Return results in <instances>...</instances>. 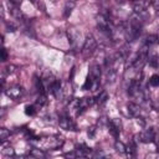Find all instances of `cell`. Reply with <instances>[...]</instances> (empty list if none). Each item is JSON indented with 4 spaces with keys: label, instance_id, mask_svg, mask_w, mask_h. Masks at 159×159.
Here are the masks:
<instances>
[{
    "label": "cell",
    "instance_id": "cell-36",
    "mask_svg": "<svg viewBox=\"0 0 159 159\" xmlns=\"http://www.w3.org/2000/svg\"><path fill=\"white\" fill-rule=\"evenodd\" d=\"M130 1H137V0H130Z\"/></svg>",
    "mask_w": 159,
    "mask_h": 159
},
{
    "label": "cell",
    "instance_id": "cell-12",
    "mask_svg": "<svg viewBox=\"0 0 159 159\" xmlns=\"http://www.w3.org/2000/svg\"><path fill=\"white\" fill-rule=\"evenodd\" d=\"M1 148H2V149H1V153H2L5 157H14V154H15V150L12 149V147H10V145H7V147L2 145Z\"/></svg>",
    "mask_w": 159,
    "mask_h": 159
},
{
    "label": "cell",
    "instance_id": "cell-2",
    "mask_svg": "<svg viewBox=\"0 0 159 159\" xmlns=\"http://www.w3.org/2000/svg\"><path fill=\"white\" fill-rule=\"evenodd\" d=\"M97 48V41L96 39L93 37V35H88L84 40V43L82 46V53L84 56H88V55H92Z\"/></svg>",
    "mask_w": 159,
    "mask_h": 159
},
{
    "label": "cell",
    "instance_id": "cell-26",
    "mask_svg": "<svg viewBox=\"0 0 159 159\" xmlns=\"http://www.w3.org/2000/svg\"><path fill=\"white\" fill-rule=\"evenodd\" d=\"M6 27H7V31H11V32H14L15 30H16V27L14 26V25H11V24H6Z\"/></svg>",
    "mask_w": 159,
    "mask_h": 159
},
{
    "label": "cell",
    "instance_id": "cell-24",
    "mask_svg": "<svg viewBox=\"0 0 159 159\" xmlns=\"http://www.w3.org/2000/svg\"><path fill=\"white\" fill-rule=\"evenodd\" d=\"M149 63H150L153 67H158V60H157V57H155V56L150 57V58H149Z\"/></svg>",
    "mask_w": 159,
    "mask_h": 159
},
{
    "label": "cell",
    "instance_id": "cell-32",
    "mask_svg": "<svg viewBox=\"0 0 159 159\" xmlns=\"http://www.w3.org/2000/svg\"><path fill=\"white\" fill-rule=\"evenodd\" d=\"M12 1L16 2V4H20V2H21V0H12Z\"/></svg>",
    "mask_w": 159,
    "mask_h": 159
},
{
    "label": "cell",
    "instance_id": "cell-16",
    "mask_svg": "<svg viewBox=\"0 0 159 159\" xmlns=\"http://www.w3.org/2000/svg\"><path fill=\"white\" fill-rule=\"evenodd\" d=\"M46 103H47V97H46L43 93H40V96H39L37 99H36V104L40 106V107H42V106H45Z\"/></svg>",
    "mask_w": 159,
    "mask_h": 159
},
{
    "label": "cell",
    "instance_id": "cell-29",
    "mask_svg": "<svg viewBox=\"0 0 159 159\" xmlns=\"http://www.w3.org/2000/svg\"><path fill=\"white\" fill-rule=\"evenodd\" d=\"M154 142H155L157 149H158V152H159V134H158V135H155V138H154Z\"/></svg>",
    "mask_w": 159,
    "mask_h": 159
},
{
    "label": "cell",
    "instance_id": "cell-27",
    "mask_svg": "<svg viewBox=\"0 0 159 159\" xmlns=\"http://www.w3.org/2000/svg\"><path fill=\"white\" fill-rule=\"evenodd\" d=\"M94 132H96V128H94V127H91V128L88 129V135L92 138V137L94 135Z\"/></svg>",
    "mask_w": 159,
    "mask_h": 159
},
{
    "label": "cell",
    "instance_id": "cell-17",
    "mask_svg": "<svg viewBox=\"0 0 159 159\" xmlns=\"http://www.w3.org/2000/svg\"><path fill=\"white\" fill-rule=\"evenodd\" d=\"M10 135V132L6 129V128H1L0 129V140L1 142H5Z\"/></svg>",
    "mask_w": 159,
    "mask_h": 159
},
{
    "label": "cell",
    "instance_id": "cell-9",
    "mask_svg": "<svg viewBox=\"0 0 159 159\" xmlns=\"http://www.w3.org/2000/svg\"><path fill=\"white\" fill-rule=\"evenodd\" d=\"M127 108H128L129 114L133 116V117H137V116L140 113V107H139L138 104H135V103H128Z\"/></svg>",
    "mask_w": 159,
    "mask_h": 159
},
{
    "label": "cell",
    "instance_id": "cell-28",
    "mask_svg": "<svg viewBox=\"0 0 159 159\" xmlns=\"http://www.w3.org/2000/svg\"><path fill=\"white\" fill-rule=\"evenodd\" d=\"M153 5H154V9H155V11H157V14L159 15V0H157V1H154V2H153Z\"/></svg>",
    "mask_w": 159,
    "mask_h": 159
},
{
    "label": "cell",
    "instance_id": "cell-25",
    "mask_svg": "<svg viewBox=\"0 0 159 159\" xmlns=\"http://www.w3.org/2000/svg\"><path fill=\"white\" fill-rule=\"evenodd\" d=\"M6 60H7V52H6V50L2 47V48H1V61L5 62Z\"/></svg>",
    "mask_w": 159,
    "mask_h": 159
},
{
    "label": "cell",
    "instance_id": "cell-30",
    "mask_svg": "<svg viewBox=\"0 0 159 159\" xmlns=\"http://www.w3.org/2000/svg\"><path fill=\"white\" fill-rule=\"evenodd\" d=\"M29 1H30L32 5H35L36 7H39V0H29Z\"/></svg>",
    "mask_w": 159,
    "mask_h": 159
},
{
    "label": "cell",
    "instance_id": "cell-5",
    "mask_svg": "<svg viewBox=\"0 0 159 159\" xmlns=\"http://www.w3.org/2000/svg\"><path fill=\"white\" fill-rule=\"evenodd\" d=\"M9 9H10L11 15H12L17 21H24V15H22V12H21V10L19 9V6H17L16 2H14L12 0H10V1H9Z\"/></svg>",
    "mask_w": 159,
    "mask_h": 159
},
{
    "label": "cell",
    "instance_id": "cell-14",
    "mask_svg": "<svg viewBox=\"0 0 159 159\" xmlns=\"http://www.w3.org/2000/svg\"><path fill=\"white\" fill-rule=\"evenodd\" d=\"M107 99H108V94H107V92H106V91H102V92L98 94L96 102L99 103V104H104V103L107 102Z\"/></svg>",
    "mask_w": 159,
    "mask_h": 159
},
{
    "label": "cell",
    "instance_id": "cell-31",
    "mask_svg": "<svg viewBox=\"0 0 159 159\" xmlns=\"http://www.w3.org/2000/svg\"><path fill=\"white\" fill-rule=\"evenodd\" d=\"M127 0H117V2H119V4H124Z\"/></svg>",
    "mask_w": 159,
    "mask_h": 159
},
{
    "label": "cell",
    "instance_id": "cell-11",
    "mask_svg": "<svg viewBox=\"0 0 159 159\" xmlns=\"http://www.w3.org/2000/svg\"><path fill=\"white\" fill-rule=\"evenodd\" d=\"M91 76H92L94 80L98 81V78H99V76H101V67H99L98 65H93V66L91 67Z\"/></svg>",
    "mask_w": 159,
    "mask_h": 159
},
{
    "label": "cell",
    "instance_id": "cell-19",
    "mask_svg": "<svg viewBox=\"0 0 159 159\" xmlns=\"http://www.w3.org/2000/svg\"><path fill=\"white\" fill-rule=\"evenodd\" d=\"M114 148H116V150H117V152H119V153H124L127 147H125L122 142H118V140H117V142H116V144H114Z\"/></svg>",
    "mask_w": 159,
    "mask_h": 159
},
{
    "label": "cell",
    "instance_id": "cell-33",
    "mask_svg": "<svg viewBox=\"0 0 159 159\" xmlns=\"http://www.w3.org/2000/svg\"><path fill=\"white\" fill-rule=\"evenodd\" d=\"M158 30H159V29H158ZM157 36H158V40H159V31H158V35H157Z\"/></svg>",
    "mask_w": 159,
    "mask_h": 159
},
{
    "label": "cell",
    "instance_id": "cell-3",
    "mask_svg": "<svg viewBox=\"0 0 159 159\" xmlns=\"http://www.w3.org/2000/svg\"><path fill=\"white\" fill-rule=\"evenodd\" d=\"M97 27H98L102 32H104V34H108V35L112 34L111 22H109V20H108V17L104 16V15H98V16H97Z\"/></svg>",
    "mask_w": 159,
    "mask_h": 159
},
{
    "label": "cell",
    "instance_id": "cell-35",
    "mask_svg": "<svg viewBox=\"0 0 159 159\" xmlns=\"http://www.w3.org/2000/svg\"><path fill=\"white\" fill-rule=\"evenodd\" d=\"M71 1H73V2H76V1H77V0H71Z\"/></svg>",
    "mask_w": 159,
    "mask_h": 159
},
{
    "label": "cell",
    "instance_id": "cell-23",
    "mask_svg": "<svg viewBox=\"0 0 159 159\" xmlns=\"http://www.w3.org/2000/svg\"><path fill=\"white\" fill-rule=\"evenodd\" d=\"M109 132H111V134H112L114 138H118V135H119V132H120V130H118L116 127H113V125L109 123Z\"/></svg>",
    "mask_w": 159,
    "mask_h": 159
},
{
    "label": "cell",
    "instance_id": "cell-8",
    "mask_svg": "<svg viewBox=\"0 0 159 159\" xmlns=\"http://www.w3.org/2000/svg\"><path fill=\"white\" fill-rule=\"evenodd\" d=\"M43 140L46 143H42L41 145L43 148H46V149H55V148H57V147L61 145V142L58 139H56V138H45Z\"/></svg>",
    "mask_w": 159,
    "mask_h": 159
},
{
    "label": "cell",
    "instance_id": "cell-22",
    "mask_svg": "<svg viewBox=\"0 0 159 159\" xmlns=\"http://www.w3.org/2000/svg\"><path fill=\"white\" fill-rule=\"evenodd\" d=\"M25 113H26L27 116H35L36 109H35L34 106H26V107H25Z\"/></svg>",
    "mask_w": 159,
    "mask_h": 159
},
{
    "label": "cell",
    "instance_id": "cell-13",
    "mask_svg": "<svg viewBox=\"0 0 159 159\" xmlns=\"http://www.w3.org/2000/svg\"><path fill=\"white\" fill-rule=\"evenodd\" d=\"M94 81H97V80H94V78L89 75V76L86 78V82H84V84H83L82 88H83V89H91V88H93V82H94Z\"/></svg>",
    "mask_w": 159,
    "mask_h": 159
},
{
    "label": "cell",
    "instance_id": "cell-4",
    "mask_svg": "<svg viewBox=\"0 0 159 159\" xmlns=\"http://www.w3.org/2000/svg\"><path fill=\"white\" fill-rule=\"evenodd\" d=\"M5 93L11 98V99H17L24 94V87L21 86H12L5 91Z\"/></svg>",
    "mask_w": 159,
    "mask_h": 159
},
{
    "label": "cell",
    "instance_id": "cell-1",
    "mask_svg": "<svg viewBox=\"0 0 159 159\" xmlns=\"http://www.w3.org/2000/svg\"><path fill=\"white\" fill-rule=\"evenodd\" d=\"M67 37H68V41H70V45L72 46L73 50H80V46L84 43V40H83V36L82 34L75 29V27H70L67 30Z\"/></svg>",
    "mask_w": 159,
    "mask_h": 159
},
{
    "label": "cell",
    "instance_id": "cell-18",
    "mask_svg": "<svg viewBox=\"0 0 159 159\" xmlns=\"http://www.w3.org/2000/svg\"><path fill=\"white\" fill-rule=\"evenodd\" d=\"M30 155L31 157H35V158H43L45 157V153L41 149H32L30 152Z\"/></svg>",
    "mask_w": 159,
    "mask_h": 159
},
{
    "label": "cell",
    "instance_id": "cell-21",
    "mask_svg": "<svg viewBox=\"0 0 159 159\" xmlns=\"http://www.w3.org/2000/svg\"><path fill=\"white\" fill-rule=\"evenodd\" d=\"M149 83L152 84V86H159V75H153L152 77H150V80H149Z\"/></svg>",
    "mask_w": 159,
    "mask_h": 159
},
{
    "label": "cell",
    "instance_id": "cell-7",
    "mask_svg": "<svg viewBox=\"0 0 159 159\" xmlns=\"http://www.w3.org/2000/svg\"><path fill=\"white\" fill-rule=\"evenodd\" d=\"M58 123H60V127L65 130H76V125L70 117H66V116L61 117Z\"/></svg>",
    "mask_w": 159,
    "mask_h": 159
},
{
    "label": "cell",
    "instance_id": "cell-34",
    "mask_svg": "<svg viewBox=\"0 0 159 159\" xmlns=\"http://www.w3.org/2000/svg\"><path fill=\"white\" fill-rule=\"evenodd\" d=\"M51 2H56V0H51Z\"/></svg>",
    "mask_w": 159,
    "mask_h": 159
},
{
    "label": "cell",
    "instance_id": "cell-10",
    "mask_svg": "<svg viewBox=\"0 0 159 159\" xmlns=\"http://www.w3.org/2000/svg\"><path fill=\"white\" fill-rule=\"evenodd\" d=\"M157 42H159V40H158V36H157V35H149V36H147V37H145V40H144V45H147L148 47H150V46L155 45Z\"/></svg>",
    "mask_w": 159,
    "mask_h": 159
},
{
    "label": "cell",
    "instance_id": "cell-15",
    "mask_svg": "<svg viewBox=\"0 0 159 159\" xmlns=\"http://www.w3.org/2000/svg\"><path fill=\"white\" fill-rule=\"evenodd\" d=\"M75 7V2L73 1H67V4H66V6H65V17H68L70 16V14L72 12V9Z\"/></svg>",
    "mask_w": 159,
    "mask_h": 159
},
{
    "label": "cell",
    "instance_id": "cell-6",
    "mask_svg": "<svg viewBox=\"0 0 159 159\" xmlns=\"http://www.w3.org/2000/svg\"><path fill=\"white\" fill-rule=\"evenodd\" d=\"M154 138H155V132L153 128H149V129H145L144 132H142L139 134V140L143 142V143H150V142H154Z\"/></svg>",
    "mask_w": 159,
    "mask_h": 159
},
{
    "label": "cell",
    "instance_id": "cell-20",
    "mask_svg": "<svg viewBox=\"0 0 159 159\" xmlns=\"http://www.w3.org/2000/svg\"><path fill=\"white\" fill-rule=\"evenodd\" d=\"M111 124H112L113 127H116L118 130L122 129V122H120V119H118V118H113V119L111 120Z\"/></svg>",
    "mask_w": 159,
    "mask_h": 159
}]
</instances>
